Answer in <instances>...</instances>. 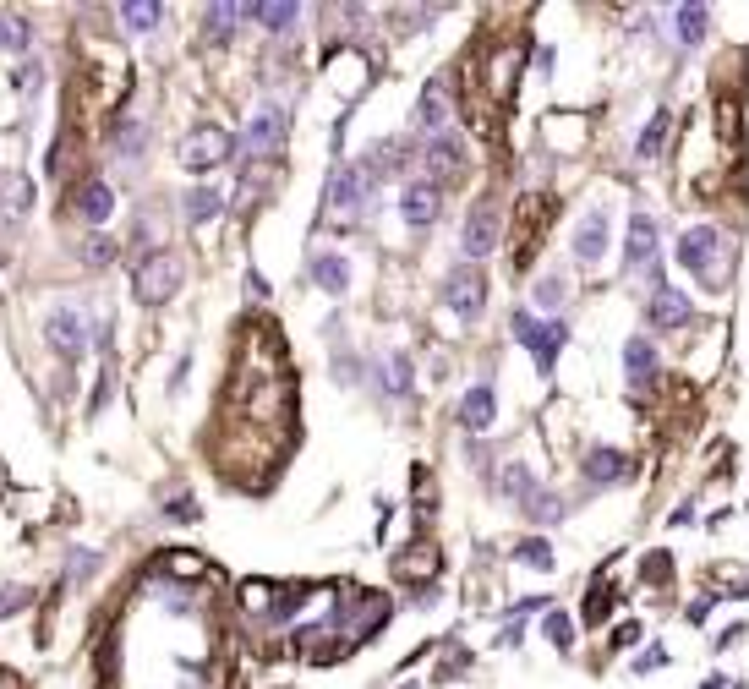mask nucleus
Here are the masks:
<instances>
[{
  "label": "nucleus",
  "instance_id": "nucleus-1",
  "mask_svg": "<svg viewBox=\"0 0 749 689\" xmlns=\"http://www.w3.org/2000/svg\"><path fill=\"white\" fill-rule=\"evenodd\" d=\"M678 263H684L706 290H722V279H728V241H722V230L717 225L684 230V241H678Z\"/></svg>",
  "mask_w": 749,
  "mask_h": 689
},
{
  "label": "nucleus",
  "instance_id": "nucleus-2",
  "mask_svg": "<svg viewBox=\"0 0 749 689\" xmlns=\"http://www.w3.org/2000/svg\"><path fill=\"white\" fill-rule=\"evenodd\" d=\"M230 154H236V137H230L219 121H197L192 132H186V143H181V165L197 170V175L219 170Z\"/></svg>",
  "mask_w": 749,
  "mask_h": 689
},
{
  "label": "nucleus",
  "instance_id": "nucleus-3",
  "mask_svg": "<svg viewBox=\"0 0 749 689\" xmlns=\"http://www.w3.org/2000/svg\"><path fill=\"white\" fill-rule=\"evenodd\" d=\"M175 285H181V258H175V252H148V258L137 263V274H132V296L143 301V307L170 301Z\"/></svg>",
  "mask_w": 749,
  "mask_h": 689
},
{
  "label": "nucleus",
  "instance_id": "nucleus-4",
  "mask_svg": "<svg viewBox=\"0 0 749 689\" xmlns=\"http://www.w3.org/2000/svg\"><path fill=\"white\" fill-rule=\"evenodd\" d=\"M509 329H514V340H520V345L536 356V372H553L558 350L569 345V329H564V323H542V318H531V312H514Z\"/></svg>",
  "mask_w": 749,
  "mask_h": 689
},
{
  "label": "nucleus",
  "instance_id": "nucleus-5",
  "mask_svg": "<svg viewBox=\"0 0 749 689\" xmlns=\"http://www.w3.org/2000/svg\"><path fill=\"white\" fill-rule=\"evenodd\" d=\"M443 301H449L454 318H482L487 307V274L476 263H454L443 274Z\"/></svg>",
  "mask_w": 749,
  "mask_h": 689
},
{
  "label": "nucleus",
  "instance_id": "nucleus-6",
  "mask_svg": "<svg viewBox=\"0 0 749 689\" xmlns=\"http://www.w3.org/2000/svg\"><path fill=\"white\" fill-rule=\"evenodd\" d=\"M285 126H290L285 104H257L252 121H247V132L236 137V148H241L247 159H268L279 143H285Z\"/></svg>",
  "mask_w": 749,
  "mask_h": 689
},
{
  "label": "nucleus",
  "instance_id": "nucleus-7",
  "mask_svg": "<svg viewBox=\"0 0 749 689\" xmlns=\"http://www.w3.org/2000/svg\"><path fill=\"white\" fill-rule=\"evenodd\" d=\"M421 165H427V181L443 192V181H460L465 175V143L460 132H438L427 137V148H421Z\"/></svg>",
  "mask_w": 749,
  "mask_h": 689
},
{
  "label": "nucleus",
  "instance_id": "nucleus-8",
  "mask_svg": "<svg viewBox=\"0 0 749 689\" xmlns=\"http://www.w3.org/2000/svg\"><path fill=\"white\" fill-rule=\"evenodd\" d=\"M465 263H476V258H487V252L498 247V203L493 197H482V203L471 208V219H465Z\"/></svg>",
  "mask_w": 749,
  "mask_h": 689
},
{
  "label": "nucleus",
  "instance_id": "nucleus-9",
  "mask_svg": "<svg viewBox=\"0 0 749 689\" xmlns=\"http://www.w3.org/2000/svg\"><path fill=\"white\" fill-rule=\"evenodd\" d=\"M651 329H689L695 323V307H689V296L684 290H673V285H657L651 290Z\"/></svg>",
  "mask_w": 749,
  "mask_h": 689
},
{
  "label": "nucleus",
  "instance_id": "nucleus-10",
  "mask_svg": "<svg viewBox=\"0 0 749 689\" xmlns=\"http://www.w3.org/2000/svg\"><path fill=\"white\" fill-rule=\"evenodd\" d=\"M438 208H443V192H438L432 181H411V186L400 192V219H405L411 230H427L432 219H438Z\"/></svg>",
  "mask_w": 749,
  "mask_h": 689
},
{
  "label": "nucleus",
  "instance_id": "nucleus-11",
  "mask_svg": "<svg viewBox=\"0 0 749 689\" xmlns=\"http://www.w3.org/2000/svg\"><path fill=\"white\" fill-rule=\"evenodd\" d=\"M575 258H580L585 268L607 258V208H602V203H596L591 214L580 219V230H575Z\"/></svg>",
  "mask_w": 749,
  "mask_h": 689
},
{
  "label": "nucleus",
  "instance_id": "nucleus-12",
  "mask_svg": "<svg viewBox=\"0 0 749 689\" xmlns=\"http://www.w3.org/2000/svg\"><path fill=\"white\" fill-rule=\"evenodd\" d=\"M44 329H50V345L61 350L66 361H77V356H83V312H77V307H55Z\"/></svg>",
  "mask_w": 749,
  "mask_h": 689
},
{
  "label": "nucleus",
  "instance_id": "nucleus-13",
  "mask_svg": "<svg viewBox=\"0 0 749 689\" xmlns=\"http://www.w3.org/2000/svg\"><path fill=\"white\" fill-rule=\"evenodd\" d=\"M493 416H498L493 383H476V389L460 400V427H465V432H487V427H493Z\"/></svg>",
  "mask_w": 749,
  "mask_h": 689
},
{
  "label": "nucleus",
  "instance_id": "nucleus-14",
  "mask_svg": "<svg viewBox=\"0 0 749 689\" xmlns=\"http://www.w3.org/2000/svg\"><path fill=\"white\" fill-rule=\"evenodd\" d=\"M651 258H657V219L635 214V219H629V241H624V263L629 268H646Z\"/></svg>",
  "mask_w": 749,
  "mask_h": 689
},
{
  "label": "nucleus",
  "instance_id": "nucleus-15",
  "mask_svg": "<svg viewBox=\"0 0 749 689\" xmlns=\"http://www.w3.org/2000/svg\"><path fill=\"white\" fill-rule=\"evenodd\" d=\"M367 181H372V175H361V165L334 170V186H329V208H334V214H350V208L361 203V192H367Z\"/></svg>",
  "mask_w": 749,
  "mask_h": 689
},
{
  "label": "nucleus",
  "instance_id": "nucleus-16",
  "mask_svg": "<svg viewBox=\"0 0 749 689\" xmlns=\"http://www.w3.org/2000/svg\"><path fill=\"white\" fill-rule=\"evenodd\" d=\"M580 471H585V482L607 487V482H624V476H629V460H624L618 449H591V454H585Z\"/></svg>",
  "mask_w": 749,
  "mask_h": 689
},
{
  "label": "nucleus",
  "instance_id": "nucleus-17",
  "mask_svg": "<svg viewBox=\"0 0 749 689\" xmlns=\"http://www.w3.org/2000/svg\"><path fill=\"white\" fill-rule=\"evenodd\" d=\"M181 214L192 219V225H208V219L225 214V192H214V186H192V192L181 197Z\"/></svg>",
  "mask_w": 749,
  "mask_h": 689
},
{
  "label": "nucleus",
  "instance_id": "nucleus-18",
  "mask_svg": "<svg viewBox=\"0 0 749 689\" xmlns=\"http://www.w3.org/2000/svg\"><path fill=\"white\" fill-rule=\"evenodd\" d=\"M312 279H318L329 296H345L350 290V263L339 258V252H318V258H312Z\"/></svg>",
  "mask_w": 749,
  "mask_h": 689
},
{
  "label": "nucleus",
  "instance_id": "nucleus-19",
  "mask_svg": "<svg viewBox=\"0 0 749 689\" xmlns=\"http://www.w3.org/2000/svg\"><path fill=\"white\" fill-rule=\"evenodd\" d=\"M624 367H629V383H635V389L657 378V350H651L646 334H635V340L624 345Z\"/></svg>",
  "mask_w": 749,
  "mask_h": 689
},
{
  "label": "nucleus",
  "instance_id": "nucleus-20",
  "mask_svg": "<svg viewBox=\"0 0 749 689\" xmlns=\"http://www.w3.org/2000/svg\"><path fill=\"white\" fill-rule=\"evenodd\" d=\"M443 121H449V99H443V77H432V83L421 88V126L438 137V132H449Z\"/></svg>",
  "mask_w": 749,
  "mask_h": 689
},
{
  "label": "nucleus",
  "instance_id": "nucleus-21",
  "mask_svg": "<svg viewBox=\"0 0 749 689\" xmlns=\"http://www.w3.org/2000/svg\"><path fill=\"white\" fill-rule=\"evenodd\" d=\"M77 208H83V219H93V225H104V219L115 214V192L104 181H88L83 192H77Z\"/></svg>",
  "mask_w": 749,
  "mask_h": 689
},
{
  "label": "nucleus",
  "instance_id": "nucleus-22",
  "mask_svg": "<svg viewBox=\"0 0 749 689\" xmlns=\"http://www.w3.org/2000/svg\"><path fill=\"white\" fill-rule=\"evenodd\" d=\"M673 22H678V39H684V44H700V39H706V28H711V11L706 6H678Z\"/></svg>",
  "mask_w": 749,
  "mask_h": 689
},
{
  "label": "nucleus",
  "instance_id": "nucleus-23",
  "mask_svg": "<svg viewBox=\"0 0 749 689\" xmlns=\"http://www.w3.org/2000/svg\"><path fill=\"white\" fill-rule=\"evenodd\" d=\"M241 11H247V17H263V28H268V33H285L290 22L301 17L296 0H279V6H241Z\"/></svg>",
  "mask_w": 749,
  "mask_h": 689
},
{
  "label": "nucleus",
  "instance_id": "nucleus-24",
  "mask_svg": "<svg viewBox=\"0 0 749 689\" xmlns=\"http://www.w3.org/2000/svg\"><path fill=\"white\" fill-rule=\"evenodd\" d=\"M121 17H126V28H132V33H154L159 17H165V6H159V0H143V6H137V0H126Z\"/></svg>",
  "mask_w": 749,
  "mask_h": 689
},
{
  "label": "nucleus",
  "instance_id": "nucleus-25",
  "mask_svg": "<svg viewBox=\"0 0 749 689\" xmlns=\"http://www.w3.org/2000/svg\"><path fill=\"white\" fill-rule=\"evenodd\" d=\"M525 515H531V520H542V525H553V520H564V504H558V498L553 493H542V487H536V493L531 498H525Z\"/></svg>",
  "mask_w": 749,
  "mask_h": 689
},
{
  "label": "nucleus",
  "instance_id": "nucleus-26",
  "mask_svg": "<svg viewBox=\"0 0 749 689\" xmlns=\"http://www.w3.org/2000/svg\"><path fill=\"white\" fill-rule=\"evenodd\" d=\"M115 148H121V159H137L148 148V126L143 121H121V132H115Z\"/></svg>",
  "mask_w": 749,
  "mask_h": 689
},
{
  "label": "nucleus",
  "instance_id": "nucleus-27",
  "mask_svg": "<svg viewBox=\"0 0 749 689\" xmlns=\"http://www.w3.org/2000/svg\"><path fill=\"white\" fill-rule=\"evenodd\" d=\"M667 121H673L667 110L651 115V126L640 132V143H635V154H640V159H657V148H662V137H667Z\"/></svg>",
  "mask_w": 749,
  "mask_h": 689
},
{
  "label": "nucleus",
  "instance_id": "nucleus-28",
  "mask_svg": "<svg viewBox=\"0 0 749 689\" xmlns=\"http://www.w3.org/2000/svg\"><path fill=\"white\" fill-rule=\"evenodd\" d=\"M383 372H389V394H411V361L400 356V350H389V356H383Z\"/></svg>",
  "mask_w": 749,
  "mask_h": 689
},
{
  "label": "nucleus",
  "instance_id": "nucleus-29",
  "mask_svg": "<svg viewBox=\"0 0 749 689\" xmlns=\"http://www.w3.org/2000/svg\"><path fill=\"white\" fill-rule=\"evenodd\" d=\"M514 558H520V564H531V569H542V575H547V569L558 564V558H553V547H547L542 536H531V542H520V547H514Z\"/></svg>",
  "mask_w": 749,
  "mask_h": 689
},
{
  "label": "nucleus",
  "instance_id": "nucleus-30",
  "mask_svg": "<svg viewBox=\"0 0 749 689\" xmlns=\"http://www.w3.org/2000/svg\"><path fill=\"white\" fill-rule=\"evenodd\" d=\"M542 635H547V640H553V646H558V651H569V646H575V624H569V618H564V613H547V624H542Z\"/></svg>",
  "mask_w": 749,
  "mask_h": 689
},
{
  "label": "nucleus",
  "instance_id": "nucleus-31",
  "mask_svg": "<svg viewBox=\"0 0 749 689\" xmlns=\"http://www.w3.org/2000/svg\"><path fill=\"white\" fill-rule=\"evenodd\" d=\"M236 17H241V6H214V11H208V39L236 33Z\"/></svg>",
  "mask_w": 749,
  "mask_h": 689
},
{
  "label": "nucleus",
  "instance_id": "nucleus-32",
  "mask_svg": "<svg viewBox=\"0 0 749 689\" xmlns=\"http://www.w3.org/2000/svg\"><path fill=\"white\" fill-rule=\"evenodd\" d=\"M28 44V22L22 17H0V50H22Z\"/></svg>",
  "mask_w": 749,
  "mask_h": 689
},
{
  "label": "nucleus",
  "instance_id": "nucleus-33",
  "mask_svg": "<svg viewBox=\"0 0 749 689\" xmlns=\"http://www.w3.org/2000/svg\"><path fill=\"white\" fill-rule=\"evenodd\" d=\"M83 258L104 268V263H110V258H115V241H110V236H104V230H99V236H88V247H83Z\"/></svg>",
  "mask_w": 749,
  "mask_h": 689
},
{
  "label": "nucleus",
  "instance_id": "nucleus-34",
  "mask_svg": "<svg viewBox=\"0 0 749 689\" xmlns=\"http://www.w3.org/2000/svg\"><path fill=\"white\" fill-rule=\"evenodd\" d=\"M536 307H564V279H542L536 285Z\"/></svg>",
  "mask_w": 749,
  "mask_h": 689
},
{
  "label": "nucleus",
  "instance_id": "nucleus-35",
  "mask_svg": "<svg viewBox=\"0 0 749 689\" xmlns=\"http://www.w3.org/2000/svg\"><path fill=\"white\" fill-rule=\"evenodd\" d=\"M17 607H28V591H0V618L17 613Z\"/></svg>",
  "mask_w": 749,
  "mask_h": 689
},
{
  "label": "nucleus",
  "instance_id": "nucleus-36",
  "mask_svg": "<svg viewBox=\"0 0 749 689\" xmlns=\"http://www.w3.org/2000/svg\"><path fill=\"white\" fill-rule=\"evenodd\" d=\"M607 607H613V602H607V591H596V597H591V607H585V618H591V624H596V618H602Z\"/></svg>",
  "mask_w": 749,
  "mask_h": 689
},
{
  "label": "nucleus",
  "instance_id": "nucleus-37",
  "mask_svg": "<svg viewBox=\"0 0 749 689\" xmlns=\"http://www.w3.org/2000/svg\"><path fill=\"white\" fill-rule=\"evenodd\" d=\"M662 662H667V651H646V657L635 662V673H651V668H662Z\"/></svg>",
  "mask_w": 749,
  "mask_h": 689
},
{
  "label": "nucleus",
  "instance_id": "nucleus-38",
  "mask_svg": "<svg viewBox=\"0 0 749 689\" xmlns=\"http://www.w3.org/2000/svg\"><path fill=\"white\" fill-rule=\"evenodd\" d=\"M613 640H618V646H635V640H640V629H635V624H618V635H613Z\"/></svg>",
  "mask_w": 749,
  "mask_h": 689
}]
</instances>
